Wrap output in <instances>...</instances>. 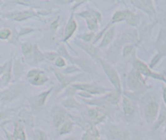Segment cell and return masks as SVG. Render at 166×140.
<instances>
[{"label": "cell", "mask_w": 166, "mask_h": 140, "mask_svg": "<svg viewBox=\"0 0 166 140\" xmlns=\"http://www.w3.org/2000/svg\"><path fill=\"white\" fill-rule=\"evenodd\" d=\"M82 140H94L93 136H92L91 134H88V133H86V134H84V136H83Z\"/></svg>", "instance_id": "35"}, {"label": "cell", "mask_w": 166, "mask_h": 140, "mask_svg": "<svg viewBox=\"0 0 166 140\" xmlns=\"http://www.w3.org/2000/svg\"><path fill=\"white\" fill-rule=\"evenodd\" d=\"M3 114L2 113H0V120L3 119Z\"/></svg>", "instance_id": "40"}, {"label": "cell", "mask_w": 166, "mask_h": 140, "mask_svg": "<svg viewBox=\"0 0 166 140\" xmlns=\"http://www.w3.org/2000/svg\"><path fill=\"white\" fill-rule=\"evenodd\" d=\"M54 121L57 127L60 126L64 122L65 120V116L62 112H57V113H54L53 115Z\"/></svg>", "instance_id": "18"}, {"label": "cell", "mask_w": 166, "mask_h": 140, "mask_svg": "<svg viewBox=\"0 0 166 140\" xmlns=\"http://www.w3.org/2000/svg\"><path fill=\"white\" fill-rule=\"evenodd\" d=\"M0 140H4V139H3V138H2V137L0 136Z\"/></svg>", "instance_id": "43"}, {"label": "cell", "mask_w": 166, "mask_h": 140, "mask_svg": "<svg viewBox=\"0 0 166 140\" xmlns=\"http://www.w3.org/2000/svg\"><path fill=\"white\" fill-rule=\"evenodd\" d=\"M58 26H59V20H56L51 24L50 26V30L53 32H55V30L58 29Z\"/></svg>", "instance_id": "33"}, {"label": "cell", "mask_w": 166, "mask_h": 140, "mask_svg": "<svg viewBox=\"0 0 166 140\" xmlns=\"http://www.w3.org/2000/svg\"><path fill=\"white\" fill-rule=\"evenodd\" d=\"M65 140H75V139L72 138H66V139H65Z\"/></svg>", "instance_id": "41"}, {"label": "cell", "mask_w": 166, "mask_h": 140, "mask_svg": "<svg viewBox=\"0 0 166 140\" xmlns=\"http://www.w3.org/2000/svg\"><path fill=\"white\" fill-rule=\"evenodd\" d=\"M93 36H94L93 33H91V34H85V35L83 36V39H84V41L89 42L92 40V38H93Z\"/></svg>", "instance_id": "32"}, {"label": "cell", "mask_w": 166, "mask_h": 140, "mask_svg": "<svg viewBox=\"0 0 166 140\" xmlns=\"http://www.w3.org/2000/svg\"><path fill=\"white\" fill-rule=\"evenodd\" d=\"M166 118V115L164 114V113H161V114L159 116L158 119H157V120H156V126H155V128L157 129L159 126H160V125L162 124L163 122L164 121V120H165Z\"/></svg>", "instance_id": "28"}, {"label": "cell", "mask_w": 166, "mask_h": 140, "mask_svg": "<svg viewBox=\"0 0 166 140\" xmlns=\"http://www.w3.org/2000/svg\"><path fill=\"white\" fill-rule=\"evenodd\" d=\"M132 50H133V46H131V45L126 46L125 48H123V51H122L123 56H124V57L127 56V55H129L131 51H132Z\"/></svg>", "instance_id": "30"}, {"label": "cell", "mask_w": 166, "mask_h": 140, "mask_svg": "<svg viewBox=\"0 0 166 140\" xmlns=\"http://www.w3.org/2000/svg\"><path fill=\"white\" fill-rule=\"evenodd\" d=\"M79 44H80L79 46H80V47H81L83 49H84L85 51H87V52H88V53L92 55V56H93V57L98 58L97 51H96V50L94 48V47L89 45V44L84 43V42H79Z\"/></svg>", "instance_id": "16"}, {"label": "cell", "mask_w": 166, "mask_h": 140, "mask_svg": "<svg viewBox=\"0 0 166 140\" xmlns=\"http://www.w3.org/2000/svg\"><path fill=\"white\" fill-rule=\"evenodd\" d=\"M34 16H35V14L33 12H14L6 15L8 18L11 20H16V21H22V20H27L29 18Z\"/></svg>", "instance_id": "7"}, {"label": "cell", "mask_w": 166, "mask_h": 140, "mask_svg": "<svg viewBox=\"0 0 166 140\" xmlns=\"http://www.w3.org/2000/svg\"><path fill=\"white\" fill-rule=\"evenodd\" d=\"M106 99L111 104H117L119 100V93L115 91V92H110L108 95H106Z\"/></svg>", "instance_id": "17"}, {"label": "cell", "mask_w": 166, "mask_h": 140, "mask_svg": "<svg viewBox=\"0 0 166 140\" xmlns=\"http://www.w3.org/2000/svg\"><path fill=\"white\" fill-rule=\"evenodd\" d=\"M78 70L76 67H75V66H71V67H69L68 69H66V73H73V72H75Z\"/></svg>", "instance_id": "36"}, {"label": "cell", "mask_w": 166, "mask_h": 140, "mask_svg": "<svg viewBox=\"0 0 166 140\" xmlns=\"http://www.w3.org/2000/svg\"><path fill=\"white\" fill-rule=\"evenodd\" d=\"M131 3L135 5V7L139 8L141 10L146 12L149 16H155L156 11L153 8L152 1H131Z\"/></svg>", "instance_id": "6"}, {"label": "cell", "mask_w": 166, "mask_h": 140, "mask_svg": "<svg viewBox=\"0 0 166 140\" xmlns=\"http://www.w3.org/2000/svg\"><path fill=\"white\" fill-rule=\"evenodd\" d=\"M4 130V132H5V134H7V137H8V140H16V138H15V137L13 136V134H10L5 129H3Z\"/></svg>", "instance_id": "37"}, {"label": "cell", "mask_w": 166, "mask_h": 140, "mask_svg": "<svg viewBox=\"0 0 166 140\" xmlns=\"http://www.w3.org/2000/svg\"><path fill=\"white\" fill-rule=\"evenodd\" d=\"M122 20H126L131 25H136L138 22L136 16L130 11H117L113 14L112 18L113 23L122 21Z\"/></svg>", "instance_id": "3"}, {"label": "cell", "mask_w": 166, "mask_h": 140, "mask_svg": "<svg viewBox=\"0 0 166 140\" xmlns=\"http://www.w3.org/2000/svg\"><path fill=\"white\" fill-rule=\"evenodd\" d=\"M43 55H42V54L39 51H37V48H36V51H35V58L37 59H38V60H41V59H43Z\"/></svg>", "instance_id": "34"}, {"label": "cell", "mask_w": 166, "mask_h": 140, "mask_svg": "<svg viewBox=\"0 0 166 140\" xmlns=\"http://www.w3.org/2000/svg\"><path fill=\"white\" fill-rule=\"evenodd\" d=\"M11 35H12V31L9 29L4 28L0 30V39L1 40L8 39L11 37Z\"/></svg>", "instance_id": "23"}, {"label": "cell", "mask_w": 166, "mask_h": 140, "mask_svg": "<svg viewBox=\"0 0 166 140\" xmlns=\"http://www.w3.org/2000/svg\"><path fill=\"white\" fill-rule=\"evenodd\" d=\"M50 91H51V90H49V91H45V92L41 93V95H38V97H37V104L39 105V106L43 105L44 104H45V100H46L48 95H49Z\"/></svg>", "instance_id": "20"}, {"label": "cell", "mask_w": 166, "mask_h": 140, "mask_svg": "<svg viewBox=\"0 0 166 140\" xmlns=\"http://www.w3.org/2000/svg\"><path fill=\"white\" fill-rule=\"evenodd\" d=\"M86 20L88 28L90 30H95L98 27V21H101V16L98 12H83L79 14Z\"/></svg>", "instance_id": "4"}, {"label": "cell", "mask_w": 166, "mask_h": 140, "mask_svg": "<svg viewBox=\"0 0 166 140\" xmlns=\"http://www.w3.org/2000/svg\"><path fill=\"white\" fill-rule=\"evenodd\" d=\"M28 78L30 83L34 86H41L48 81V77L43 75L40 70L37 69H32L28 73Z\"/></svg>", "instance_id": "5"}, {"label": "cell", "mask_w": 166, "mask_h": 140, "mask_svg": "<svg viewBox=\"0 0 166 140\" xmlns=\"http://www.w3.org/2000/svg\"><path fill=\"white\" fill-rule=\"evenodd\" d=\"M13 136L15 137L16 139H20V140H26L25 133L23 131V126L20 122L16 121L15 123V130H14Z\"/></svg>", "instance_id": "12"}, {"label": "cell", "mask_w": 166, "mask_h": 140, "mask_svg": "<svg viewBox=\"0 0 166 140\" xmlns=\"http://www.w3.org/2000/svg\"><path fill=\"white\" fill-rule=\"evenodd\" d=\"M165 140H166V137H165Z\"/></svg>", "instance_id": "45"}, {"label": "cell", "mask_w": 166, "mask_h": 140, "mask_svg": "<svg viewBox=\"0 0 166 140\" xmlns=\"http://www.w3.org/2000/svg\"><path fill=\"white\" fill-rule=\"evenodd\" d=\"M46 59H48L49 60H56L58 59V53H55V52H48V53H45L44 55Z\"/></svg>", "instance_id": "27"}, {"label": "cell", "mask_w": 166, "mask_h": 140, "mask_svg": "<svg viewBox=\"0 0 166 140\" xmlns=\"http://www.w3.org/2000/svg\"><path fill=\"white\" fill-rule=\"evenodd\" d=\"M65 64H66V61H65V59L62 57H59L58 59L55 60V65L58 66L59 68L64 67Z\"/></svg>", "instance_id": "29"}, {"label": "cell", "mask_w": 166, "mask_h": 140, "mask_svg": "<svg viewBox=\"0 0 166 140\" xmlns=\"http://www.w3.org/2000/svg\"><path fill=\"white\" fill-rule=\"evenodd\" d=\"M2 85H3V84H2V81H1V79H0V87H2Z\"/></svg>", "instance_id": "42"}, {"label": "cell", "mask_w": 166, "mask_h": 140, "mask_svg": "<svg viewBox=\"0 0 166 140\" xmlns=\"http://www.w3.org/2000/svg\"><path fill=\"white\" fill-rule=\"evenodd\" d=\"M122 106L125 114L127 115V116H131L133 113V107L132 104H131V101L128 99H127L126 97H123Z\"/></svg>", "instance_id": "15"}, {"label": "cell", "mask_w": 166, "mask_h": 140, "mask_svg": "<svg viewBox=\"0 0 166 140\" xmlns=\"http://www.w3.org/2000/svg\"><path fill=\"white\" fill-rule=\"evenodd\" d=\"M112 137L114 138H117V139H121V140H126L129 134L125 130H120V129L114 128L111 130V134Z\"/></svg>", "instance_id": "13"}, {"label": "cell", "mask_w": 166, "mask_h": 140, "mask_svg": "<svg viewBox=\"0 0 166 140\" xmlns=\"http://www.w3.org/2000/svg\"><path fill=\"white\" fill-rule=\"evenodd\" d=\"M89 115L92 116L94 120H96V121L101 120L104 117V115L100 113L99 111H97L96 109H91L89 111Z\"/></svg>", "instance_id": "22"}, {"label": "cell", "mask_w": 166, "mask_h": 140, "mask_svg": "<svg viewBox=\"0 0 166 140\" xmlns=\"http://www.w3.org/2000/svg\"><path fill=\"white\" fill-rule=\"evenodd\" d=\"M113 35H114V28H111V29H110L109 30H107L106 34H105V36L103 37V39H102L101 42L100 47H101V48H105V47H106V46L112 41V39H113Z\"/></svg>", "instance_id": "14"}, {"label": "cell", "mask_w": 166, "mask_h": 140, "mask_svg": "<svg viewBox=\"0 0 166 140\" xmlns=\"http://www.w3.org/2000/svg\"><path fill=\"white\" fill-rule=\"evenodd\" d=\"M21 49L23 55H25V56H29V55H31L32 51H33V45L31 43L26 42V43L22 44Z\"/></svg>", "instance_id": "21"}, {"label": "cell", "mask_w": 166, "mask_h": 140, "mask_svg": "<svg viewBox=\"0 0 166 140\" xmlns=\"http://www.w3.org/2000/svg\"><path fill=\"white\" fill-rule=\"evenodd\" d=\"M32 31H33L32 29H24V30H22L21 31H20V35H23V34H29V33H30V32Z\"/></svg>", "instance_id": "38"}, {"label": "cell", "mask_w": 166, "mask_h": 140, "mask_svg": "<svg viewBox=\"0 0 166 140\" xmlns=\"http://www.w3.org/2000/svg\"><path fill=\"white\" fill-rule=\"evenodd\" d=\"M54 73H55V75H56L57 78L59 79V81H60L61 84H62V85H63V86L66 85V77H65L63 75V74H61L60 73H59V72H57L56 70H54Z\"/></svg>", "instance_id": "26"}, {"label": "cell", "mask_w": 166, "mask_h": 140, "mask_svg": "<svg viewBox=\"0 0 166 140\" xmlns=\"http://www.w3.org/2000/svg\"><path fill=\"white\" fill-rule=\"evenodd\" d=\"M77 29V24L75 19L73 18V16H71L69 20L68 23L66 25V29L64 30V40L67 41L69 38H70V37L74 34V33L75 32Z\"/></svg>", "instance_id": "11"}, {"label": "cell", "mask_w": 166, "mask_h": 140, "mask_svg": "<svg viewBox=\"0 0 166 140\" xmlns=\"http://www.w3.org/2000/svg\"><path fill=\"white\" fill-rule=\"evenodd\" d=\"M135 65L137 71L139 72L140 74H143V75L147 76V77H153V78L157 79V80H160V81H163L166 83V78L164 75L153 72L150 69V68L146 64L143 63V62L137 59V60L135 61Z\"/></svg>", "instance_id": "2"}, {"label": "cell", "mask_w": 166, "mask_h": 140, "mask_svg": "<svg viewBox=\"0 0 166 140\" xmlns=\"http://www.w3.org/2000/svg\"><path fill=\"white\" fill-rule=\"evenodd\" d=\"M100 62H101V64L102 68H103L105 72H106V75L108 76V77L110 79V81H111L113 87H115L117 92H118L120 94V93L122 92L121 83H120L119 77L117 75V72L115 71V69H113L111 65L109 63H107V62L101 60V59H100Z\"/></svg>", "instance_id": "1"}, {"label": "cell", "mask_w": 166, "mask_h": 140, "mask_svg": "<svg viewBox=\"0 0 166 140\" xmlns=\"http://www.w3.org/2000/svg\"><path fill=\"white\" fill-rule=\"evenodd\" d=\"M164 55H162L161 53H157L156 55H155L154 57L153 58V59H152V61H151V64H150V68H154L155 66H156L157 64L159 63V61H160V59H161V58H162V56Z\"/></svg>", "instance_id": "25"}, {"label": "cell", "mask_w": 166, "mask_h": 140, "mask_svg": "<svg viewBox=\"0 0 166 140\" xmlns=\"http://www.w3.org/2000/svg\"><path fill=\"white\" fill-rule=\"evenodd\" d=\"M156 48L162 55L166 54V28H161L160 30L157 41Z\"/></svg>", "instance_id": "8"}, {"label": "cell", "mask_w": 166, "mask_h": 140, "mask_svg": "<svg viewBox=\"0 0 166 140\" xmlns=\"http://www.w3.org/2000/svg\"><path fill=\"white\" fill-rule=\"evenodd\" d=\"M22 71H23V66L20 63L16 62L15 65H14V73L16 77H20L21 75Z\"/></svg>", "instance_id": "24"}, {"label": "cell", "mask_w": 166, "mask_h": 140, "mask_svg": "<svg viewBox=\"0 0 166 140\" xmlns=\"http://www.w3.org/2000/svg\"><path fill=\"white\" fill-rule=\"evenodd\" d=\"M73 87H75L76 89H80L87 93H91V94H101L105 91L102 88L96 87L90 84H74Z\"/></svg>", "instance_id": "10"}, {"label": "cell", "mask_w": 166, "mask_h": 140, "mask_svg": "<svg viewBox=\"0 0 166 140\" xmlns=\"http://www.w3.org/2000/svg\"><path fill=\"white\" fill-rule=\"evenodd\" d=\"M72 122L70 121V120H67L64 124L62 125V127L60 128V134H67L72 129Z\"/></svg>", "instance_id": "19"}, {"label": "cell", "mask_w": 166, "mask_h": 140, "mask_svg": "<svg viewBox=\"0 0 166 140\" xmlns=\"http://www.w3.org/2000/svg\"><path fill=\"white\" fill-rule=\"evenodd\" d=\"M36 136H37V140H46V136L45 134L41 130H38L36 132Z\"/></svg>", "instance_id": "31"}, {"label": "cell", "mask_w": 166, "mask_h": 140, "mask_svg": "<svg viewBox=\"0 0 166 140\" xmlns=\"http://www.w3.org/2000/svg\"><path fill=\"white\" fill-rule=\"evenodd\" d=\"M159 110V104L156 100H152L147 106L146 115L150 120H153L157 116Z\"/></svg>", "instance_id": "9"}, {"label": "cell", "mask_w": 166, "mask_h": 140, "mask_svg": "<svg viewBox=\"0 0 166 140\" xmlns=\"http://www.w3.org/2000/svg\"><path fill=\"white\" fill-rule=\"evenodd\" d=\"M165 131H166V128H165Z\"/></svg>", "instance_id": "44"}, {"label": "cell", "mask_w": 166, "mask_h": 140, "mask_svg": "<svg viewBox=\"0 0 166 140\" xmlns=\"http://www.w3.org/2000/svg\"><path fill=\"white\" fill-rule=\"evenodd\" d=\"M163 99H164V102L166 105V87L164 88V91H163Z\"/></svg>", "instance_id": "39"}]
</instances>
